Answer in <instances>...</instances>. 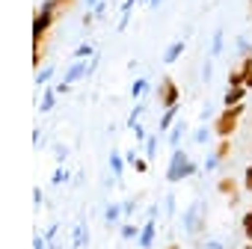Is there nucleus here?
I'll list each match as a JSON object with an SVG mask.
<instances>
[{
	"label": "nucleus",
	"instance_id": "8",
	"mask_svg": "<svg viewBox=\"0 0 252 249\" xmlns=\"http://www.w3.org/2000/svg\"><path fill=\"white\" fill-rule=\"evenodd\" d=\"M240 228H243V234H246V240H252V211L240 219Z\"/></svg>",
	"mask_w": 252,
	"mask_h": 249
},
{
	"label": "nucleus",
	"instance_id": "5",
	"mask_svg": "<svg viewBox=\"0 0 252 249\" xmlns=\"http://www.w3.org/2000/svg\"><path fill=\"white\" fill-rule=\"evenodd\" d=\"M240 98H243V86H231L228 95H225V104L234 107V104H240Z\"/></svg>",
	"mask_w": 252,
	"mask_h": 249
},
{
	"label": "nucleus",
	"instance_id": "1",
	"mask_svg": "<svg viewBox=\"0 0 252 249\" xmlns=\"http://www.w3.org/2000/svg\"><path fill=\"white\" fill-rule=\"evenodd\" d=\"M240 116H243V104H234V107H228L217 122H214V131H217V137H228L234 128H237V122H240Z\"/></svg>",
	"mask_w": 252,
	"mask_h": 249
},
{
	"label": "nucleus",
	"instance_id": "4",
	"mask_svg": "<svg viewBox=\"0 0 252 249\" xmlns=\"http://www.w3.org/2000/svg\"><path fill=\"white\" fill-rule=\"evenodd\" d=\"M152 240H155V222L149 219V222H146V228H143V234H140V243H143L146 249H152Z\"/></svg>",
	"mask_w": 252,
	"mask_h": 249
},
{
	"label": "nucleus",
	"instance_id": "16",
	"mask_svg": "<svg viewBox=\"0 0 252 249\" xmlns=\"http://www.w3.org/2000/svg\"><path fill=\"white\" fill-rule=\"evenodd\" d=\"M166 249H178V246H166Z\"/></svg>",
	"mask_w": 252,
	"mask_h": 249
},
{
	"label": "nucleus",
	"instance_id": "13",
	"mask_svg": "<svg viewBox=\"0 0 252 249\" xmlns=\"http://www.w3.org/2000/svg\"><path fill=\"white\" fill-rule=\"evenodd\" d=\"M181 131H184V124H175V131H172V143H175V140L181 137Z\"/></svg>",
	"mask_w": 252,
	"mask_h": 249
},
{
	"label": "nucleus",
	"instance_id": "17",
	"mask_svg": "<svg viewBox=\"0 0 252 249\" xmlns=\"http://www.w3.org/2000/svg\"><path fill=\"white\" fill-rule=\"evenodd\" d=\"M243 249H252V246H243Z\"/></svg>",
	"mask_w": 252,
	"mask_h": 249
},
{
	"label": "nucleus",
	"instance_id": "10",
	"mask_svg": "<svg viewBox=\"0 0 252 249\" xmlns=\"http://www.w3.org/2000/svg\"><path fill=\"white\" fill-rule=\"evenodd\" d=\"M181 48H184L181 42H178V45H172V48L166 51V62H175V60H178V54H181Z\"/></svg>",
	"mask_w": 252,
	"mask_h": 249
},
{
	"label": "nucleus",
	"instance_id": "9",
	"mask_svg": "<svg viewBox=\"0 0 252 249\" xmlns=\"http://www.w3.org/2000/svg\"><path fill=\"white\" fill-rule=\"evenodd\" d=\"M228 152H231V146H228V140H222V143H220V149H217V155H214V157H217V160H225V157H228Z\"/></svg>",
	"mask_w": 252,
	"mask_h": 249
},
{
	"label": "nucleus",
	"instance_id": "15",
	"mask_svg": "<svg viewBox=\"0 0 252 249\" xmlns=\"http://www.w3.org/2000/svg\"><path fill=\"white\" fill-rule=\"evenodd\" d=\"M211 249H222V246H220V243H211Z\"/></svg>",
	"mask_w": 252,
	"mask_h": 249
},
{
	"label": "nucleus",
	"instance_id": "14",
	"mask_svg": "<svg viewBox=\"0 0 252 249\" xmlns=\"http://www.w3.org/2000/svg\"><path fill=\"white\" fill-rule=\"evenodd\" d=\"M246 86H252V71H249V74H246Z\"/></svg>",
	"mask_w": 252,
	"mask_h": 249
},
{
	"label": "nucleus",
	"instance_id": "11",
	"mask_svg": "<svg viewBox=\"0 0 252 249\" xmlns=\"http://www.w3.org/2000/svg\"><path fill=\"white\" fill-rule=\"evenodd\" d=\"M243 187H246V190H249V193H252V166H249V169H246V178H243Z\"/></svg>",
	"mask_w": 252,
	"mask_h": 249
},
{
	"label": "nucleus",
	"instance_id": "7",
	"mask_svg": "<svg viewBox=\"0 0 252 249\" xmlns=\"http://www.w3.org/2000/svg\"><path fill=\"white\" fill-rule=\"evenodd\" d=\"M175 113H178V107H169V110L163 113V119H160V131H169V124H172Z\"/></svg>",
	"mask_w": 252,
	"mask_h": 249
},
{
	"label": "nucleus",
	"instance_id": "3",
	"mask_svg": "<svg viewBox=\"0 0 252 249\" xmlns=\"http://www.w3.org/2000/svg\"><path fill=\"white\" fill-rule=\"evenodd\" d=\"M160 104L169 110V107H178V86L166 77L163 83H160Z\"/></svg>",
	"mask_w": 252,
	"mask_h": 249
},
{
	"label": "nucleus",
	"instance_id": "2",
	"mask_svg": "<svg viewBox=\"0 0 252 249\" xmlns=\"http://www.w3.org/2000/svg\"><path fill=\"white\" fill-rule=\"evenodd\" d=\"M190 172H196L193 160H187V155H184L181 149H175V155H172V163H169V172H166V178H169V181H181V178H187Z\"/></svg>",
	"mask_w": 252,
	"mask_h": 249
},
{
	"label": "nucleus",
	"instance_id": "6",
	"mask_svg": "<svg viewBox=\"0 0 252 249\" xmlns=\"http://www.w3.org/2000/svg\"><path fill=\"white\" fill-rule=\"evenodd\" d=\"M217 190H220V193H225V196H234V193H237V181H231V178H222V181L217 184Z\"/></svg>",
	"mask_w": 252,
	"mask_h": 249
},
{
	"label": "nucleus",
	"instance_id": "12",
	"mask_svg": "<svg viewBox=\"0 0 252 249\" xmlns=\"http://www.w3.org/2000/svg\"><path fill=\"white\" fill-rule=\"evenodd\" d=\"M122 234H125V237H134V234H137V228H134V225H125V228H122Z\"/></svg>",
	"mask_w": 252,
	"mask_h": 249
}]
</instances>
